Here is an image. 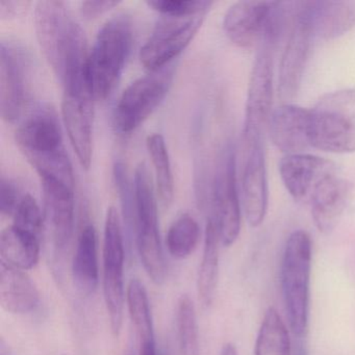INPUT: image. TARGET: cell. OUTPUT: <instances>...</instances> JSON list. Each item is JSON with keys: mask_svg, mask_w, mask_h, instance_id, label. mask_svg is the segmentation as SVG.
<instances>
[{"mask_svg": "<svg viewBox=\"0 0 355 355\" xmlns=\"http://www.w3.org/2000/svg\"><path fill=\"white\" fill-rule=\"evenodd\" d=\"M134 221L137 248L143 267L153 284L161 286L167 275L159 230L157 197L148 168L141 163L134 180Z\"/></svg>", "mask_w": 355, "mask_h": 355, "instance_id": "8992f818", "label": "cell"}, {"mask_svg": "<svg viewBox=\"0 0 355 355\" xmlns=\"http://www.w3.org/2000/svg\"><path fill=\"white\" fill-rule=\"evenodd\" d=\"M221 244L219 230L209 216L205 228V247L198 272L199 300L203 307H209L215 300L219 278V250Z\"/></svg>", "mask_w": 355, "mask_h": 355, "instance_id": "d4e9b609", "label": "cell"}, {"mask_svg": "<svg viewBox=\"0 0 355 355\" xmlns=\"http://www.w3.org/2000/svg\"><path fill=\"white\" fill-rule=\"evenodd\" d=\"M16 143L39 178L51 176L74 186L71 162L64 146L57 112L49 105L31 111L18 126Z\"/></svg>", "mask_w": 355, "mask_h": 355, "instance_id": "7a4b0ae2", "label": "cell"}, {"mask_svg": "<svg viewBox=\"0 0 355 355\" xmlns=\"http://www.w3.org/2000/svg\"><path fill=\"white\" fill-rule=\"evenodd\" d=\"M200 227L192 216L184 214L172 223L166 236V245L172 257L184 259L190 257L200 241Z\"/></svg>", "mask_w": 355, "mask_h": 355, "instance_id": "f1b7e54d", "label": "cell"}, {"mask_svg": "<svg viewBox=\"0 0 355 355\" xmlns=\"http://www.w3.org/2000/svg\"><path fill=\"white\" fill-rule=\"evenodd\" d=\"M22 197L15 182L5 176L0 180V214L3 217L13 216Z\"/></svg>", "mask_w": 355, "mask_h": 355, "instance_id": "d6a6232c", "label": "cell"}, {"mask_svg": "<svg viewBox=\"0 0 355 355\" xmlns=\"http://www.w3.org/2000/svg\"><path fill=\"white\" fill-rule=\"evenodd\" d=\"M174 78V65L150 71L132 82L122 92L114 114L118 132L130 134L141 125L169 92Z\"/></svg>", "mask_w": 355, "mask_h": 355, "instance_id": "52a82bcc", "label": "cell"}, {"mask_svg": "<svg viewBox=\"0 0 355 355\" xmlns=\"http://www.w3.org/2000/svg\"><path fill=\"white\" fill-rule=\"evenodd\" d=\"M134 44V24L126 13L110 18L99 30L85 67L87 89L94 101L113 92Z\"/></svg>", "mask_w": 355, "mask_h": 355, "instance_id": "3957f363", "label": "cell"}, {"mask_svg": "<svg viewBox=\"0 0 355 355\" xmlns=\"http://www.w3.org/2000/svg\"><path fill=\"white\" fill-rule=\"evenodd\" d=\"M41 238L11 225L0 234L1 261L28 271L38 265Z\"/></svg>", "mask_w": 355, "mask_h": 355, "instance_id": "cb8c5ba5", "label": "cell"}, {"mask_svg": "<svg viewBox=\"0 0 355 355\" xmlns=\"http://www.w3.org/2000/svg\"><path fill=\"white\" fill-rule=\"evenodd\" d=\"M311 147L325 153H355V89L327 93L311 109Z\"/></svg>", "mask_w": 355, "mask_h": 355, "instance_id": "277c9868", "label": "cell"}, {"mask_svg": "<svg viewBox=\"0 0 355 355\" xmlns=\"http://www.w3.org/2000/svg\"><path fill=\"white\" fill-rule=\"evenodd\" d=\"M35 28L41 49L64 92L88 91L85 80L89 53L86 34L66 3L61 0L38 1Z\"/></svg>", "mask_w": 355, "mask_h": 355, "instance_id": "6da1fadb", "label": "cell"}, {"mask_svg": "<svg viewBox=\"0 0 355 355\" xmlns=\"http://www.w3.org/2000/svg\"><path fill=\"white\" fill-rule=\"evenodd\" d=\"M118 5L119 1H113V0H95V1L88 0L80 3V12L85 17L92 19L97 16L103 15V13Z\"/></svg>", "mask_w": 355, "mask_h": 355, "instance_id": "836d02e7", "label": "cell"}, {"mask_svg": "<svg viewBox=\"0 0 355 355\" xmlns=\"http://www.w3.org/2000/svg\"><path fill=\"white\" fill-rule=\"evenodd\" d=\"M124 242L119 214L115 207L107 209L103 236V295L114 336H118L123 323Z\"/></svg>", "mask_w": 355, "mask_h": 355, "instance_id": "ba28073f", "label": "cell"}, {"mask_svg": "<svg viewBox=\"0 0 355 355\" xmlns=\"http://www.w3.org/2000/svg\"><path fill=\"white\" fill-rule=\"evenodd\" d=\"M309 123L311 110L284 103L272 113L268 130L277 149L286 155H295L311 147Z\"/></svg>", "mask_w": 355, "mask_h": 355, "instance_id": "ac0fdd59", "label": "cell"}, {"mask_svg": "<svg viewBox=\"0 0 355 355\" xmlns=\"http://www.w3.org/2000/svg\"><path fill=\"white\" fill-rule=\"evenodd\" d=\"M31 6V1L28 0H14V1H8L3 0L0 1V17L1 19H11V18L18 17L26 13V10Z\"/></svg>", "mask_w": 355, "mask_h": 355, "instance_id": "e575fe53", "label": "cell"}, {"mask_svg": "<svg viewBox=\"0 0 355 355\" xmlns=\"http://www.w3.org/2000/svg\"><path fill=\"white\" fill-rule=\"evenodd\" d=\"M72 277L78 292L85 296L92 294L98 284L96 232L92 224H86L78 234L72 261Z\"/></svg>", "mask_w": 355, "mask_h": 355, "instance_id": "603a6c76", "label": "cell"}, {"mask_svg": "<svg viewBox=\"0 0 355 355\" xmlns=\"http://www.w3.org/2000/svg\"><path fill=\"white\" fill-rule=\"evenodd\" d=\"M275 49L259 45L247 89L243 143L263 142L273 110V53Z\"/></svg>", "mask_w": 355, "mask_h": 355, "instance_id": "30bf717a", "label": "cell"}, {"mask_svg": "<svg viewBox=\"0 0 355 355\" xmlns=\"http://www.w3.org/2000/svg\"><path fill=\"white\" fill-rule=\"evenodd\" d=\"M149 7L162 15H191L211 8L213 3L207 0H148Z\"/></svg>", "mask_w": 355, "mask_h": 355, "instance_id": "1f68e13d", "label": "cell"}, {"mask_svg": "<svg viewBox=\"0 0 355 355\" xmlns=\"http://www.w3.org/2000/svg\"><path fill=\"white\" fill-rule=\"evenodd\" d=\"M338 171L331 161L309 155H286L279 163V174L288 194L297 202L309 203L315 187L328 174Z\"/></svg>", "mask_w": 355, "mask_h": 355, "instance_id": "2e32d148", "label": "cell"}, {"mask_svg": "<svg viewBox=\"0 0 355 355\" xmlns=\"http://www.w3.org/2000/svg\"><path fill=\"white\" fill-rule=\"evenodd\" d=\"M242 174L243 205L249 225L259 227L268 211L269 188L263 143L245 146Z\"/></svg>", "mask_w": 355, "mask_h": 355, "instance_id": "9a60e30c", "label": "cell"}, {"mask_svg": "<svg viewBox=\"0 0 355 355\" xmlns=\"http://www.w3.org/2000/svg\"><path fill=\"white\" fill-rule=\"evenodd\" d=\"M313 243L309 232L295 230L284 247L282 288L293 334L303 336L309 325Z\"/></svg>", "mask_w": 355, "mask_h": 355, "instance_id": "5b68a950", "label": "cell"}, {"mask_svg": "<svg viewBox=\"0 0 355 355\" xmlns=\"http://www.w3.org/2000/svg\"><path fill=\"white\" fill-rule=\"evenodd\" d=\"M128 355H132V353H130V354H128Z\"/></svg>", "mask_w": 355, "mask_h": 355, "instance_id": "f35d334b", "label": "cell"}, {"mask_svg": "<svg viewBox=\"0 0 355 355\" xmlns=\"http://www.w3.org/2000/svg\"><path fill=\"white\" fill-rule=\"evenodd\" d=\"M315 39L334 40L355 26V1L320 0L305 3Z\"/></svg>", "mask_w": 355, "mask_h": 355, "instance_id": "44dd1931", "label": "cell"}, {"mask_svg": "<svg viewBox=\"0 0 355 355\" xmlns=\"http://www.w3.org/2000/svg\"><path fill=\"white\" fill-rule=\"evenodd\" d=\"M0 355H10L9 349L6 347L3 340H1V344H0Z\"/></svg>", "mask_w": 355, "mask_h": 355, "instance_id": "74e56055", "label": "cell"}, {"mask_svg": "<svg viewBox=\"0 0 355 355\" xmlns=\"http://www.w3.org/2000/svg\"><path fill=\"white\" fill-rule=\"evenodd\" d=\"M126 302L140 344L155 342L148 294L140 280H130L126 290Z\"/></svg>", "mask_w": 355, "mask_h": 355, "instance_id": "83f0119b", "label": "cell"}, {"mask_svg": "<svg viewBox=\"0 0 355 355\" xmlns=\"http://www.w3.org/2000/svg\"><path fill=\"white\" fill-rule=\"evenodd\" d=\"M146 146L155 168L157 195L162 205L168 207L173 201L174 182L165 139L159 134L150 135L147 137Z\"/></svg>", "mask_w": 355, "mask_h": 355, "instance_id": "4316f807", "label": "cell"}, {"mask_svg": "<svg viewBox=\"0 0 355 355\" xmlns=\"http://www.w3.org/2000/svg\"><path fill=\"white\" fill-rule=\"evenodd\" d=\"M221 244L230 247L240 236L242 209L236 182V155L232 146L222 155L214 184L213 211Z\"/></svg>", "mask_w": 355, "mask_h": 355, "instance_id": "7c38bea8", "label": "cell"}, {"mask_svg": "<svg viewBox=\"0 0 355 355\" xmlns=\"http://www.w3.org/2000/svg\"><path fill=\"white\" fill-rule=\"evenodd\" d=\"M139 355H157L155 342L143 343V344H140Z\"/></svg>", "mask_w": 355, "mask_h": 355, "instance_id": "d590c367", "label": "cell"}, {"mask_svg": "<svg viewBox=\"0 0 355 355\" xmlns=\"http://www.w3.org/2000/svg\"><path fill=\"white\" fill-rule=\"evenodd\" d=\"M176 332L180 355H200L196 309L188 295H182L178 299L176 306Z\"/></svg>", "mask_w": 355, "mask_h": 355, "instance_id": "f546056e", "label": "cell"}, {"mask_svg": "<svg viewBox=\"0 0 355 355\" xmlns=\"http://www.w3.org/2000/svg\"><path fill=\"white\" fill-rule=\"evenodd\" d=\"M220 355H239L236 347L234 346L232 343H226L223 347H222L221 352Z\"/></svg>", "mask_w": 355, "mask_h": 355, "instance_id": "8d00e7d4", "label": "cell"}, {"mask_svg": "<svg viewBox=\"0 0 355 355\" xmlns=\"http://www.w3.org/2000/svg\"><path fill=\"white\" fill-rule=\"evenodd\" d=\"M40 294L32 277L24 270L0 261V304L14 315H26L37 309Z\"/></svg>", "mask_w": 355, "mask_h": 355, "instance_id": "7402d4cb", "label": "cell"}, {"mask_svg": "<svg viewBox=\"0 0 355 355\" xmlns=\"http://www.w3.org/2000/svg\"><path fill=\"white\" fill-rule=\"evenodd\" d=\"M209 10L191 15L162 16L141 49V63L150 71L169 65L194 38Z\"/></svg>", "mask_w": 355, "mask_h": 355, "instance_id": "9c48e42d", "label": "cell"}, {"mask_svg": "<svg viewBox=\"0 0 355 355\" xmlns=\"http://www.w3.org/2000/svg\"><path fill=\"white\" fill-rule=\"evenodd\" d=\"M350 193V184L338 175V171L328 174L315 187L309 205L319 232L330 234L336 228L346 209Z\"/></svg>", "mask_w": 355, "mask_h": 355, "instance_id": "ffe728a7", "label": "cell"}, {"mask_svg": "<svg viewBox=\"0 0 355 355\" xmlns=\"http://www.w3.org/2000/svg\"><path fill=\"white\" fill-rule=\"evenodd\" d=\"M273 1L242 0L234 3L224 16L226 36L241 49L261 44Z\"/></svg>", "mask_w": 355, "mask_h": 355, "instance_id": "e0dca14e", "label": "cell"}, {"mask_svg": "<svg viewBox=\"0 0 355 355\" xmlns=\"http://www.w3.org/2000/svg\"><path fill=\"white\" fill-rule=\"evenodd\" d=\"M313 40L315 37L306 7L305 3H301L280 61L278 95L282 101H291L296 96L302 83Z\"/></svg>", "mask_w": 355, "mask_h": 355, "instance_id": "4fadbf2b", "label": "cell"}, {"mask_svg": "<svg viewBox=\"0 0 355 355\" xmlns=\"http://www.w3.org/2000/svg\"><path fill=\"white\" fill-rule=\"evenodd\" d=\"M31 57L24 45L11 39L0 42V113L6 122H15L28 101Z\"/></svg>", "mask_w": 355, "mask_h": 355, "instance_id": "8fae6325", "label": "cell"}, {"mask_svg": "<svg viewBox=\"0 0 355 355\" xmlns=\"http://www.w3.org/2000/svg\"><path fill=\"white\" fill-rule=\"evenodd\" d=\"M93 101L88 91L64 92L62 117L78 162L89 169L93 153Z\"/></svg>", "mask_w": 355, "mask_h": 355, "instance_id": "5bb4252c", "label": "cell"}, {"mask_svg": "<svg viewBox=\"0 0 355 355\" xmlns=\"http://www.w3.org/2000/svg\"><path fill=\"white\" fill-rule=\"evenodd\" d=\"M62 355H68V354H62Z\"/></svg>", "mask_w": 355, "mask_h": 355, "instance_id": "ab89813d", "label": "cell"}, {"mask_svg": "<svg viewBox=\"0 0 355 355\" xmlns=\"http://www.w3.org/2000/svg\"><path fill=\"white\" fill-rule=\"evenodd\" d=\"M254 355H292L288 328L274 307H269L263 315L255 340Z\"/></svg>", "mask_w": 355, "mask_h": 355, "instance_id": "484cf974", "label": "cell"}, {"mask_svg": "<svg viewBox=\"0 0 355 355\" xmlns=\"http://www.w3.org/2000/svg\"><path fill=\"white\" fill-rule=\"evenodd\" d=\"M40 180L53 243L62 250L73 232L74 186L51 176H42Z\"/></svg>", "mask_w": 355, "mask_h": 355, "instance_id": "d6986e66", "label": "cell"}, {"mask_svg": "<svg viewBox=\"0 0 355 355\" xmlns=\"http://www.w3.org/2000/svg\"><path fill=\"white\" fill-rule=\"evenodd\" d=\"M12 225L18 230L30 232L35 236H40L43 230V216L40 207L32 195H24L15 213L13 215Z\"/></svg>", "mask_w": 355, "mask_h": 355, "instance_id": "4dcf8cb0", "label": "cell"}]
</instances>
